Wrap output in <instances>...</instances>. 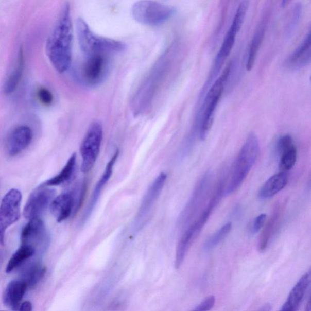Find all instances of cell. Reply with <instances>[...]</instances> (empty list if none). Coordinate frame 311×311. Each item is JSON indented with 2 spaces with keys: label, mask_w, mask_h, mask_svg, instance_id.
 Instances as JSON below:
<instances>
[{
  "label": "cell",
  "mask_w": 311,
  "mask_h": 311,
  "mask_svg": "<svg viewBox=\"0 0 311 311\" xmlns=\"http://www.w3.org/2000/svg\"><path fill=\"white\" fill-rule=\"evenodd\" d=\"M22 194L18 189L12 188L3 197L0 204V245H5L7 229L20 217Z\"/></svg>",
  "instance_id": "9c48e42d"
},
{
  "label": "cell",
  "mask_w": 311,
  "mask_h": 311,
  "mask_svg": "<svg viewBox=\"0 0 311 311\" xmlns=\"http://www.w3.org/2000/svg\"><path fill=\"white\" fill-rule=\"evenodd\" d=\"M22 245L32 247L36 251L43 249L48 244V237L45 224L40 218L29 219L21 233Z\"/></svg>",
  "instance_id": "8fae6325"
},
{
  "label": "cell",
  "mask_w": 311,
  "mask_h": 311,
  "mask_svg": "<svg viewBox=\"0 0 311 311\" xmlns=\"http://www.w3.org/2000/svg\"><path fill=\"white\" fill-rule=\"evenodd\" d=\"M33 133L28 126H21L16 127L6 138L5 147L7 153L10 157L21 153L31 143Z\"/></svg>",
  "instance_id": "4fadbf2b"
},
{
  "label": "cell",
  "mask_w": 311,
  "mask_h": 311,
  "mask_svg": "<svg viewBox=\"0 0 311 311\" xmlns=\"http://www.w3.org/2000/svg\"><path fill=\"white\" fill-rule=\"evenodd\" d=\"M175 12L173 7L153 0H141L135 3L131 9L133 19L141 24L148 26L161 25L170 19Z\"/></svg>",
  "instance_id": "8992f818"
},
{
  "label": "cell",
  "mask_w": 311,
  "mask_h": 311,
  "mask_svg": "<svg viewBox=\"0 0 311 311\" xmlns=\"http://www.w3.org/2000/svg\"><path fill=\"white\" fill-rule=\"evenodd\" d=\"M266 217L267 216L265 214L260 215L257 217H256L251 228V233L253 234H255L262 229L265 224Z\"/></svg>",
  "instance_id": "d6a6232c"
},
{
  "label": "cell",
  "mask_w": 311,
  "mask_h": 311,
  "mask_svg": "<svg viewBox=\"0 0 311 311\" xmlns=\"http://www.w3.org/2000/svg\"><path fill=\"white\" fill-rule=\"evenodd\" d=\"M232 63L226 66L221 75L215 80L210 87L202 99L198 114L196 119V126L198 127L199 137L204 141L207 137L214 123L215 113L228 78L232 70Z\"/></svg>",
  "instance_id": "7a4b0ae2"
},
{
  "label": "cell",
  "mask_w": 311,
  "mask_h": 311,
  "mask_svg": "<svg viewBox=\"0 0 311 311\" xmlns=\"http://www.w3.org/2000/svg\"><path fill=\"white\" fill-rule=\"evenodd\" d=\"M212 174L211 172H207L204 175L195 188L194 193L190 200H189L183 212L181 214L180 222L181 224L185 225L186 223L191 220L204 199L207 195V193L211 184Z\"/></svg>",
  "instance_id": "7c38bea8"
},
{
  "label": "cell",
  "mask_w": 311,
  "mask_h": 311,
  "mask_svg": "<svg viewBox=\"0 0 311 311\" xmlns=\"http://www.w3.org/2000/svg\"><path fill=\"white\" fill-rule=\"evenodd\" d=\"M37 96H38L39 99L44 106H48L51 105L54 97L53 94L49 90L45 89V88H42L39 89L38 93H37Z\"/></svg>",
  "instance_id": "4dcf8cb0"
},
{
  "label": "cell",
  "mask_w": 311,
  "mask_h": 311,
  "mask_svg": "<svg viewBox=\"0 0 311 311\" xmlns=\"http://www.w3.org/2000/svg\"><path fill=\"white\" fill-rule=\"evenodd\" d=\"M28 288V285L21 279L10 282L3 293V300L5 305L12 310H18L20 302Z\"/></svg>",
  "instance_id": "ac0fdd59"
},
{
  "label": "cell",
  "mask_w": 311,
  "mask_h": 311,
  "mask_svg": "<svg viewBox=\"0 0 311 311\" xmlns=\"http://www.w3.org/2000/svg\"><path fill=\"white\" fill-rule=\"evenodd\" d=\"M85 192L86 184L83 182L54 198L49 208L57 222L65 221L79 211Z\"/></svg>",
  "instance_id": "5b68a950"
},
{
  "label": "cell",
  "mask_w": 311,
  "mask_h": 311,
  "mask_svg": "<svg viewBox=\"0 0 311 311\" xmlns=\"http://www.w3.org/2000/svg\"><path fill=\"white\" fill-rule=\"evenodd\" d=\"M265 27L263 26L260 27L252 40L246 64V70L249 72L253 68V65H254L256 56H257L258 50L261 46L264 36H265Z\"/></svg>",
  "instance_id": "484cf974"
},
{
  "label": "cell",
  "mask_w": 311,
  "mask_h": 311,
  "mask_svg": "<svg viewBox=\"0 0 311 311\" xmlns=\"http://www.w3.org/2000/svg\"><path fill=\"white\" fill-rule=\"evenodd\" d=\"M202 227L195 221L191 227L182 235L178 242L177 251H176L175 266L176 269H179L183 263L186 255L190 249L193 243L197 239Z\"/></svg>",
  "instance_id": "2e32d148"
},
{
  "label": "cell",
  "mask_w": 311,
  "mask_h": 311,
  "mask_svg": "<svg viewBox=\"0 0 311 311\" xmlns=\"http://www.w3.org/2000/svg\"><path fill=\"white\" fill-rule=\"evenodd\" d=\"M272 309V307L271 306H270L269 305V304H266V305H264L263 306H262L261 309H260V310H265V311H268V310H270Z\"/></svg>",
  "instance_id": "e575fe53"
},
{
  "label": "cell",
  "mask_w": 311,
  "mask_h": 311,
  "mask_svg": "<svg viewBox=\"0 0 311 311\" xmlns=\"http://www.w3.org/2000/svg\"><path fill=\"white\" fill-rule=\"evenodd\" d=\"M45 273V267L38 262H34L27 267L20 279L26 282L29 288L34 287L43 279Z\"/></svg>",
  "instance_id": "d4e9b609"
},
{
  "label": "cell",
  "mask_w": 311,
  "mask_h": 311,
  "mask_svg": "<svg viewBox=\"0 0 311 311\" xmlns=\"http://www.w3.org/2000/svg\"><path fill=\"white\" fill-rule=\"evenodd\" d=\"M215 296H208L199 305L196 307L195 310L205 311L211 310L215 306Z\"/></svg>",
  "instance_id": "1f68e13d"
},
{
  "label": "cell",
  "mask_w": 311,
  "mask_h": 311,
  "mask_svg": "<svg viewBox=\"0 0 311 311\" xmlns=\"http://www.w3.org/2000/svg\"><path fill=\"white\" fill-rule=\"evenodd\" d=\"M249 7V1L248 0H243L240 3L237 10L235 13L234 18H233V22L230 28V30L234 31L236 33H238L241 29V27L244 23L246 15V13L248 12Z\"/></svg>",
  "instance_id": "f1b7e54d"
},
{
  "label": "cell",
  "mask_w": 311,
  "mask_h": 311,
  "mask_svg": "<svg viewBox=\"0 0 311 311\" xmlns=\"http://www.w3.org/2000/svg\"><path fill=\"white\" fill-rule=\"evenodd\" d=\"M2 257V256L1 255H0V262H1Z\"/></svg>",
  "instance_id": "8d00e7d4"
},
{
  "label": "cell",
  "mask_w": 311,
  "mask_h": 311,
  "mask_svg": "<svg viewBox=\"0 0 311 311\" xmlns=\"http://www.w3.org/2000/svg\"><path fill=\"white\" fill-rule=\"evenodd\" d=\"M310 32L304 39L303 42L297 48L286 62L287 68L296 70L309 65L311 60Z\"/></svg>",
  "instance_id": "d6986e66"
},
{
  "label": "cell",
  "mask_w": 311,
  "mask_h": 311,
  "mask_svg": "<svg viewBox=\"0 0 311 311\" xmlns=\"http://www.w3.org/2000/svg\"><path fill=\"white\" fill-rule=\"evenodd\" d=\"M56 192L44 185L33 191L30 195L25 206L23 214L26 219L40 218V215L49 207L56 197Z\"/></svg>",
  "instance_id": "30bf717a"
},
{
  "label": "cell",
  "mask_w": 311,
  "mask_h": 311,
  "mask_svg": "<svg viewBox=\"0 0 311 311\" xmlns=\"http://www.w3.org/2000/svg\"><path fill=\"white\" fill-rule=\"evenodd\" d=\"M283 211V205H282L281 204L277 205L275 208L273 210L269 221L267 222L265 228L264 229L261 236H260L258 246L260 252H264L267 249L270 240L271 239L272 236L279 224Z\"/></svg>",
  "instance_id": "44dd1931"
},
{
  "label": "cell",
  "mask_w": 311,
  "mask_h": 311,
  "mask_svg": "<svg viewBox=\"0 0 311 311\" xmlns=\"http://www.w3.org/2000/svg\"><path fill=\"white\" fill-rule=\"evenodd\" d=\"M109 71L108 56L93 54L88 56L85 62L77 71V77L83 85L95 87L102 83Z\"/></svg>",
  "instance_id": "ba28073f"
},
{
  "label": "cell",
  "mask_w": 311,
  "mask_h": 311,
  "mask_svg": "<svg viewBox=\"0 0 311 311\" xmlns=\"http://www.w3.org/2000/svg\"><path fill=\"white\" fill-rule=\"evenodd\" d=\"M290 1H291V0H282V6L284 8V7H285L289 4Z\"/></svg>",
  "instance_id": "d590c367"
},
{
  "label": "cell",
  "mask_w": 311,
  "mask_h": 311,
  "mask_svg": "<svg viewBox=\"0 0 311 311\" xmlns=\"http://www.w3.org/2000/svg\"><path fill=\"white\" fill-rule=\"evenodd\" d=\"M288 181L289 175L287 172L280 171V173L272 176L260 189V197L262 199L273 197L286 187Z\"/></svg>",
  "instance_id": "ffe728a7"
},
{
  "label": "cell",
  "mask_w": 311,
  "mask_h": 311,
  "mask_svg": "<svg viewBox=\"0 0 311 311\" xmlns=\"http://www.w3.org/2000/svg\"><path fill=\"white\" fill-rule=\"evenodd\" d=\"M293 145H294L292 137L290 134L283 135L279 139L276 144L277 153L280 156Z\"/></svg>",
  "instance_id": "f546056e"
},
{
  "label": "cell",
  "mask_w": 311,
  "mask_h": 311,
  "mask_svg": "<svg viewBox=\"0 0 311 311\" xmlns=\"http://www.w3.org/2000/svg\"><path fill=\"white\" fill-rule=\"evenodd\" d=\"M167 175L164 172L159 175L155 179L153 183L151 185L145 195L143 201H142L140 211L137 215V221H140L147 216L149 213L151 209L153 207L156 201L157 200L159 196L164 187L166 182Z\"/></svg>",
  "instance_id": "5bb4252c"
},
{
  "label": "cell",
  "mask_w": 311,
  "mask_h": 311,
  "mask_svg": "<svg viewBox=\"0 0 311 311\" xmlns=\"http://www.w3.org/2000/svg\"><path fill=\"white\" fill-rule=\"evenodd\" d=\"M76 154H73L60 173L44 182L42 185L52 187V186L62 185L70 181L76 170Z\"/></svg>",
  "instance_id": "7402d4cb"
},
{
  "label": "cell",
  "mask_w": 311,
  "mask_h": 311,
  "mask_svg": "<svg viewBox=\"0 0 311 311\" xmlns=\"http://www.w3.org/2000/svg\"><path fill=\"white\" fill-rule=\"evenodd\" d=\"M19 310L22 311H30L32 310V303L28 301H25V302H23L20 304L19 307Z\"/></svg>",
  "instance_id": "836d02e7"
},
{
  "label": "cell",
  "mask_w": 311,
  "mask_h": 311,
  "mask_svg": "<svg viewBox=\"0 0 311 311\" xmlns=\"http://www.w3.org/2000/svg\"><path fill=\"white\" fill-rule=\"evenodd\" d=\"M36 252V250L32 247L21 245L10 258L6 267V272L11 273L25 263L27 260L34 255Z\"/></svg>",
  "instance_id": "cb8c5ba5"
},
{
  "label": "cell",
  "mask_w": 311,
  "mask_h": 311,
  "mask_svg": "<svg viewBox=\"0 0 311 311\" xmlns=\"http://www.w3.org/2000/svg\"><path fill=\"white\" fill-rule=\"evenodd\" d=\"M279 170L287 172L294 167L297 162V150L295 145L280 156Z\"/></svg>",
  "instance_id": "83f0119b"
},
{
  "label": "cell",
  "mask_w": 311,
  "mask_h": 311,
  "mask_svg": "<svg viewBox=\"0 0 311 311\" xmlns=\"http://www.w3.org/2000/svg\"><path fill=\"white\" fill-rule=\"evenodd\" d=\"M260 150L258 138L254 133L249 134L233 163L225 195L232 194L242 185L257 160Z\"/></svg>",
  "instance_id": "3957f363"
},
{
  "label": "cell",
  "mask_w": 311,
  "mask_h": 311,
  "mask_svg": "<svg viewBox=\"0 0 311 311\" xmlns=\"http://www.w3.org/2000/svg\"><path fill=\"white\" fill-rule=\"evenodd\" d=\"M119 151L117 150L115 152L109 162H108L106 170H105L99 181L97 182L96 187L94 189L92 197L91 198L86 211L84 212L83 218V221H85L89 218V216L92 214L94 208L96 207L97 202L99 201L100 196L102 194L103 189L106 187L108 181L110 180L111 176H112L114 166L118 157H119Z\"/></svg>",
  "instance_id": "9a60e30c"
},
{
  "label": "cell",
  "mask_w": 311,
  "mask_h": 311,
  "mask_svg": "<svg viewBox=\"0 0 311 311\" xmlns=\"http://www.w3.org/2000/svg\"><path fill=\"white\" fill-rule=\"evenodd\" d=\"M103 133L102 124L94 122L84 135L80 148L82 157L81 170L84 174L89 172L96 163L102 143Z\"/></svg>",
  "instance_id": "52a82bcc"
},
{
  "label": "cell",
  "mask_w": 311,
  "mask_h": 311,
  "mask_svg": "<svg viewBox=\"0 0 311 311\" xmlns=\"http://www.w3.org/2000/svg\"><path fill=\"white\" fill-rule=\"evenodd\" d=\"M73 42L72 13L70 5L66 3L46 43L47 55L59 73L66 72L72 63Z\"/></svg>",
  "instance_id": "6da1fadb"
},
{
  "label": "cell",
  "mask_w": 311,
  "mask_h": 311,
  "mask_svg": "<svg viewBox=\"0 0 311 311\" xmlns=\"http://www.w3.org/2000/svg\"><path fill=\"white\" fill-rule=\"evenodd\" d=\"M310 271L307 272L301 277L295 286L290 291L286 302L282 306L281 310L296 311L298 310L305 297L310 283Z\"/></svg>",
  "instance_id": "e0dca14e"
},
{
  "label": "cell",
  "mask_w": 311,
  "mask_h": 311,
  "mask_svg": "<svg viewBox=\"0 0 311 311\" xmlns=\"http://www.w3.org/2000/svg\"><path fill=\"white\" fill-rule=\"evenodd\" d=\"M25 60L22 49H20L18 65L13 72L7 79L4 85V91L6 94L14 92L18 87L20 80L22 79L23 70H24Z\"/></svg>",
  "instance_id": "603a6c76"
},
{
  "label": "cell",
  "mask_w": 311,
  "mask_h": 311,
  "mask_svg": "<svg viewBox=\"0 0 311 311\" xmlns=\"http://www.w3.org/2000/svg\"><path fill=\"white\" fill-rule=\"evenodd\" d=\"M232 223L228 222L216 232L214 235L208 239L204 245L205 251H210L215 248L224 240L231 232Z\"/></svg>",
  "instance_id": "4316f807"
},
{
  "label": "cell",
  "mask_w": 311,
  "mask_h": 311,
  "mask_svg": "<svg viewBox=\"0 0 311 311\" xmlns=\"http://www.w3.org/2000/svg\"><path fill=\"white\" fill-rule=\"evenodd\" d=\"M76 32L80 48L87 56H108L123 52L126 49V45L123 42L95 34L82 18L77 20Z\"/></svg>",
  "instance_id": "277c9868"
}]
</instances>
